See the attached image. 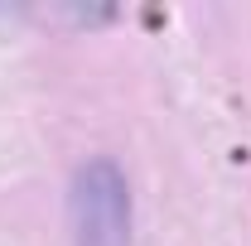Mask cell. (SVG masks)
Instances as JSON below:
<instances>
[{
  "instance_id": "obj_1",
  "label": "cell",
  "mask_w": 251,
  "mask_h": 246,
  "mask_svg": "<svg viewBox=\"0 0 251 246\" xmlns=\"http://www.w3.org/2000/svg\"><path fill=\"white\" fill-rule=\"evenodd\" d=\"M130 184L111 159H87L68 188L73 246H130Z\"/></svg>"
}]
</instances>
